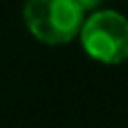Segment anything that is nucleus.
Returning <instances> with one entry per match:
<instances>
[{"instance_id":"2","label":"nucleus","mask_w":128,"mask_h":128,"mask_svg":"<svg viewBox=\"0 0 128 128\" xmlns=\"http://www.w3.org/2000/svg\"><path fill=\"white\" fill-rule=\"evenodd\" d=\"M81 45L86 54L106 65L128 61V18L117 11H94L81 25Z\"/></svg>"},{"instance_id":"3","label":"nucleus","mask_w":128,"mask_h":128,"mask_svg":"<svg viewBox=\"0 0 128 128\" xmlns=\"http://www.w3.org/2000/svg\"><path fill=\"white\" fill-rule=\"evenodd\" d=\"M83 11H88V9H97L99 4H101V0H74Z\"/></svg>"},{"instance_id":"1","label":"nucleus","mask_w":128,"mask_h":128,"mask_svg":"<svg viewBox=\"0 0 128 128\" xmlns=\"http://www.w3.org/2000/svg\"><path fill=\"white\" fill-rule=\"evenodd\" d=\"M22 16L29 34L45 45L70 43L83 25V9L74 0H27Z\"/></svg>"}]
</instances>
